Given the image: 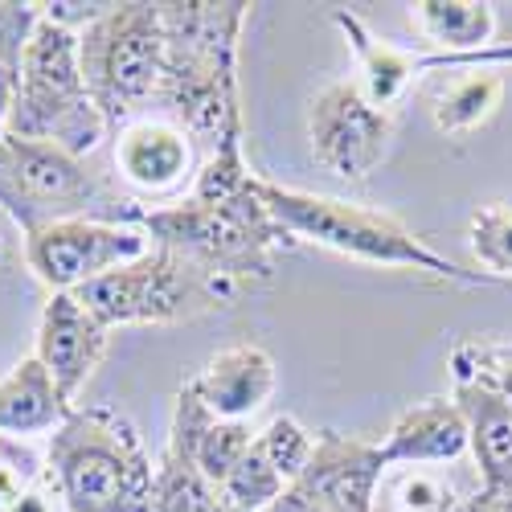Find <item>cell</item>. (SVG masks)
I'll return each instance as SVG.
<instances>
[{
  "instance_id": "6da1fadb",
  "label": "cell",
  "mask_w": 512,
  "mask_h": 512,
  "mask_svg": "<svg viewBox=\"0 0 512 512\" xmlns=\"http://www.w3.org/2000/svg\"><path fill=\"white\" fill-rule=\"evenodd\" d=\"M164 13V82L160 103L209 152L246 140L238 95V37L250 17L242 0H168Z\"/></svg>"
},
{
  "instance_id": "7a4b0ae2",
  "label": "cell",
  "mask_w": 512,
  "mask_h": 512,
  "mask_svg": "<svg viewBox=\"0 0 512 512\" xmlns=\"http://www.w3.org/2000/svg\"><path fill=\"white\" fill-rule=\"evenodd\" d=\"M254 193L267 205V213L279 222V230L295 242H308L320 250H332L340 259H353L365 267H394V271H422L459 287H500L484 271H467L455 259L439 254L435 246H426L406 222H398L394 213L365 209L340 197H320L304 193L291 185H275L254 177Z\"/></svg>"
},
{
  "instance_id": "3957f363",
  "label": "cell",
  "mask_w": 512,
  "mask_h": 512,
  "mask_svg": "<svg viewBox=\"0 0 512 512\" xmlns=\"http://www.w3.org/2000/svg\"><path fill=\"white\" fill-rule=\"evenodd\" d=\"M46 459L66 512H144L156 480L140 431L111 406H74L46 439Z\"/></svg>"
},
{
  "instance_id": "277c9868",
  "label": "cell",
  "mask_w": 512,
  "mask_h": 512,
  "mask_svg": "<svg viewBox=\"0 0 512 512\" xmlns=\"http://www.w3.org/2000/svg\"><path fill=\"white\" fill-rule=\"evenodd\" d=\"M107 119L95 107L78 62V29L41 13L17 66V99L9 115V136L54 144L87 160L107 140Z\"/></svg>"
},
{
  "instance_id": "5b68a950",
  "label": "cell",
  "mask_w": 512,
  "mask_h": 512,
  "mask_svg": "<svg viewBox=\"0 0 512 512\" xmlns=\"http://www.w3.org/2000/svg\"><path fill=\"white\" fill-rule=\"evenodd\" d=\"M152 246L181 254L185 263L230 279L238 287L246 283H263L275 271V250L291 246V238L279 230V222L267 213V205L254 193V181L246 193L205 205V201H173V205H156L140 209L136 218Z\"/></svg>"
},
{
  "instance_id": "8992f818",
  "label": "cell",
  "mask_w": 512,
  "mask_h": 512,
  "mask_svg": "<svg viewBox=\"0 0 512 512\" xmlns=\"http://www.w3.org/2000/svg\"><path fill=\"white\" fill-rule=\"evenodd\" d=\"M164 58H168L164 13L160 5H148V0L103 5L78 29L82 78H87V91L111 132L140 119V111L152 99H160Z\"/></svg>"
},
{
  "instance_id": "52a82bcc",
  "label": "cell",
  "mask_w": 512,
  "mask_h": 512,
  "mask_svg": "<svg viewBox=\"0 0 512 512\" xmlns=\"http://www.w3.org/2000/svg\"><path fill=\"white\" fill-rule=\"evenodd\" d=\"M238 283L218 279L181 254H168L152 246L140 263L119 267L107 279L74 291L87 304L103 328H136V324H185L205 312L230 308L238 300Z\"/></svg>"
},
{
  "instance_id": "ba28073f",
  "label": "cell",
  "mask_w": 512,
  "mask_h": 512,
  "mask_svg": "<svg viewBox=\"0 0 512 512\" xmlns=\"http://www.w3.org/2000/svg\"><path fill=\"white\" fill-rule=\"evenodd\" d=\"M0 209L21 226V238L70 222V218H107V222H136L119 209V197L99 181L87 160H78L54 144L5 136L0 144Z\"/></svg>"
},
{
  "instance_id": "9c48e42d",
  "label": "cell",
  "mask_w": 512,
  "mask_h": 512,
  "mask_svg": "<svg viewBox=\"0 0 512 512\" xmlns=\"http://www.w3.org/2000/svg\"><path fill=\"white\" fill-rule=\"evenodd\" d=\"M152 250V238L140 222H107V218H70L41 226L21 238L25 267L50 295H74L107 279L119 267L140 263Z\"/></svg>"
},
{
  "instance_id": "30bf717a",
  "label": "cell",
  "mask_w": 512,
  "mask_h": 512,
  "mask_svg": "<svg viewBox=\"0 0 512 512\" xmlns=\"http://www.w3.org/2000/svg\"><path fill=\"white\" fill-rule=\"evenodd\" d=\"M308 140H312V156L332 177L361 185L390 152L394 115L373 107L357 78H340V82H328L312 99Z\"/></svg>"
},
{
  "instance_id": "8fae6325",
  "label": "cell",
  "mask_w": 512,
  "mask_h": 512,
  "mask_svg": "<svg viewBox=\"0 0 512 512\" xmlns=\"http://www.w3.org/2000/svg\"><path fill=\"white\" fill-rule=\"evenodd\" d=\"M332 25L340 29V37L349 41V50L357 54V82H361V91L373 107L381 111H390L406 99V91L414 87V82L422 74H431V70H500V66H512V41H504V46H492L484 54H443V50H426V46H394V41L386 37H377L357 13L349 9H332L328 13Z\"/></svg>"
},
{
  "instance_id": "7c38bea8",
  "label": "cell",
  "mask_w": 512,
  "mask_h": 512,
  "mask_svg": "<svg viewBox=\"0 0 512 512\" xmlns=\"http://www.w3.org/2000/svg\"><path fill=\"white\" fill-rule=\"evenodd\" d=\"M115 173L140 201L173 205L185 201L197 181V140L177 119L140 115L115 132Z\"/></svg>"
},
{
  "instance_id": "4fadbf2b",
  "label": "cell",
  "mask_w": 512,
  "mask_h": 512,
  "mask_svg": "<svg viewBox=\"0 0 512 512\" xmlns=\"http://www.w3.org/2000/svg\"><path fill=\"white\" fill-rule=\"evenodd\" d=\"M107 340H111V328H103L99 316L78 295H50L37 320L33 357L50 369L54 386L74 406L78 394L87 390V381L95 377V369L103 365Z\"/></svg>"
},
{
  "instance_id": "5bb4252c",
  "label": "cell",
  "mask_w": 512,
  "mask_h": 512,
  "mask_svg": "<svg viewBox=\"0 0 512 512\" xmlns=\"http://www.w3.org/2000/svg\"><path fill=\"white\" fill-rule=\"evenodd\" d=\"M386 467L390 463L381 455V443L340 435V431H320L312 463L295 480V488H304L328 512H373L377 484L386 476Z\"/></svg>"
},
{
  "instance_id": "9a60e30c",
  "label": "cell",
  "mask_w": 512,
  "mask_h": 512,
  "mask_svg": "<svg viewBox=\"0 0 512 512\" xmlns=\"http://www.w3.org/2000/svg\"><path fill=\"white\" fill-rule=\"evenodd\" d=\"M279 386L275 357L263 345H230L218 357H209L205 369L193 377V390L213 418L246 422L259 414Z\"/></svg>"
},
{
  "instance_id": "2e32d148",
  "label": "cell",
  "mask_w": 512,
  "mask_h": 512,
  "mask_svg": "<svg viewBox=\"0 0 512 512\" xmlns=\"http://www.w3.org/2000/svg\"><path fill=\"white\" fill-rule=\"evenodd\" d=\"M254 443V431L246 422H226V418H213L205 410V402L197 398L193 381L177 390V402H173V426H168V451L185 455L197 472L218 484L238 467V459L250 451Z\"/></svg>"
},
{
  "instance_id": "e0dca14e",
  "label": "cell",
  "mask_w": 512,
  "mask_h": 512,
  "mask_svg": "<svg viewBox=\"0 0 512 512\" xmlns=\"http://www.w3.org/2000/svg\"><path fill=\"white\" fill-rule=\"evenodd\" d=\"M381 455L390 467H443L472 455V435H467V418L455 406V398H431L418 402L398 422L390 435L381 439Z\"/></svg>"
},
{
  "instance_id": "ac0fdd59",
  "label": "cell",
  "mask_w": 512,
  "mask_h": 512,
  "mask_svg": "<svg viewBox=\"0 0 512 512\" xmlns=\"http://www.w3.org/2000/svg\"><path fill=\"white\" fill-rule=\"evenodd\" d=\"M74 406L54 386L50 369L33 353L0 377V435L9 439H50Z\"/></svg>"
},
{
  "instance_id": "d6986e66",
  "label": "cell",
  "mask_w": 512,
  "mask_h": 512,
  "mask_svg": "<svg viewBox=\"0 0 512 512\" xmlns=\"http://www.w3.org/2000/svg\"><path fill=\"white\" fill-rule=\"evenodd\" d=\"M451 398L467 418L472 459L480 467V492L512 496V406L480 386L451 381Z\"/></svg>"
},
{
  "instance_id": "ffe728a7",
  "label": "cell",
  "mask_w": 512,
  "mask_h": 512,
  "mask_svg": "<svg viewBox=\"0 0 512 512\" xmlns=\"http://www.w3.org/2000/svg\"><path fill=\"white\" fill-rule=\"evenodd\" d=\"M410 21L422 33L426 50L443 54H484L496 46V9L488 0H418Z\"/></svg>"
},
{
  "instance_id": "44dd1931",
  "label": "cell",
  "mask_w": 512,
  "mask_h": 512,
  "mask_svg": "<svg viewBox=\"0 0 512 512\" xmlns=\"http://www.w3.org/2000/svg\"><path fill=\"white\" fill-rule=\"evenodd\" d=\"M0 512H66L46 447L0 435Z\"/></svg>"
},
{
  "instance_id": "7402d4cb",
  "label": "cell",
  "mask_w": 512,
  "mask_h": 512,
  "mask_svg": "<svg viewBox=\"0 0 512 512\" xmlns=\"http://www.w3.org/2000/svg\"><path fill=\"white\" fill-rule=\"evenodd\" d=\"M504 99V78L500 70L484 66V70H455V78H447V87L435 95L431 119L443 136L459 140V136H472L496 115Z\"/></svg>"
},
{
  "instance_id": "603a6c76",
  "label": "cell",
  "mask_w": 512,
  "mask_h": 512,
  "mask_svg": "<svg viewBox=\"0 0 512 512\" xmlns=\"http://www.w3.org/2000/svg\"><path fill=\"white\" fill-rule=\"evenodd\" d=\"M467 492L439 467H386L373 512H459Z\"/></svg>"
},
{
  "instance_id": "cb8c5ba5",
  "label": "cell",
  "mask_w": 512,
  "mask_h": 512,
  "mask_svg": "<svg viewBox=\"0 0 512 512\" xmlns=\"http://www.w3.org/2000/svg\"><path fill=\"white\" fill-rule=\"evenodd\" d=\"M144 512H234V508L226 504L218 484H209L185 455L164 447V455L156 459V480Z\"/></svg>"
},
{
  "instance_id": "d4e9b609",
  "label": "cell",
  "mask_w": 512,
  "mask_h": 512,
  "mask_svg": "<svg viewBox=\"0 0 512 512\" xmlns=\"http://www.w3.org/2000/svg\"><path fill=\"white\" fill-rule=\"evenodd\" d=\"M451 381L480 386L512 406V345L492 336H467L451 349Z\"/></svg>"
},
{
  "instance_id": "484cf974",
  "label": "cell",
  "mask_w": 512,
  "mask_h": 512,
  "mask_svg": "<svg viewBox=\"0 0 512 512\" xmlns=\"http://www.w3.org/2000/svg\"><path fill=\"white\" fill-rule=\"evenodd\" d=\"M467 246L484 275H492L496 283H512V205H480L467 218Z\"/></svg>"
},
{
  "instance_id": "4316f807",
  "label": "cell",
  "mask_w": 512,
  "mask_h": 512,
  "mask_svg": "<svg viewBox=\"0 0 512 512\" xmlns=\"http://www.w3.org/2000/svg\"><path fill=\"white\" fill-rule=\"evenodd\" d=\"M254 451H259L287 484H295V480L304 476V467L312 463L316 435L308 431L300 418L279 414V418H271V422L263 426V431H254Z\"/></svg>"
},
{
  "instance_id": "83f0119b",
  "label": "cell",
  "mask_w": 512,
  "mask_h": 512,
  "mask_svg": "<svg viewBox=\"0 0 512 512\" xmlns=\"http://www.w3.org/2000/svg\"><path fill=\"white\" fill-rule=\"evenodd\" d=\"M291 484L275 472V467L254 451V443H250V451L238 459V467L222 480V496H226V504L234 508V512H263V508H271L283 492H287Z\"/></svg>"
},
{
  "instance_id": "f1b7e54d",
  "label": "cell",
  "mask_w": 512,
  "mask_h": 512,
  "mask_svg": "<svg viewBox=\"0 0 512 512\" xmlns=\"http://www.w3.org/2000/svg\"><path fill=\"white\" fill-rule=\"evenodd\" d=\"M250 181H254V173H250V164H246V148H242V140H234V144L213 148L201 160L189 197L193 201H205V205H218V201H230V197L246 193Z\"/></svg>"
},
{
  "instance_id": "f546056e",
  "label": "cell",
  "mask_w": 512,
  "mask_h": 512,
  "mask_svg": "<svg viewBox=\"0 0 512 512\" xmlns=\"http://www.w3.org/2000/svg\"><path fill=\"white\" fill-rule=\"evenodd\" d=\"M41 13H46V5H37V0H0V62L9 70L21 66V54L29 46Z\"/></svg>"
},
{
  "instance_id": "4dcf8cb0",
  "label": "cell",
  "mask_w": 512,
  "mask_h": 512,
  "mask_svg": "<svg viewBox=\"0 0 512 512\" xmlns=\"http://www.w3.org/2000/svg\"><path fill=\"white\" fill-rule=\"evenodd\" d=\"M13 99H17V70H9L5 62H0V144H5V136H9Z\"/></svg>"
},
{
  "instance_id": "1f68e13d",
  "label": "cell",
  "mask_w": 512,
  "mask_h": 512,
  "mask_svg": "<svg viewBox=\"0 0 512 512\" xmlns=\"http://www.w3.org/2000/svg\"><path fill=\"white\" fill-rule=\"evenodd\" d=\"M263 512H328V508H320L304 488H295V484H291V488H287L271 508H263Z\"/></svg>"
},
{
  "instance_id": "d6a6232c",
  "label": "cell",
  "mask_w": 512,
  "mask_h": 512,
  "mask_svg": "<svg viewBox=\"0 0 512 512\" xmlns=\"http://www.w3.org/2000/svg\"><path fill=\"white\" fill-rule=\"evenodd\" d=\"M459 512H512V496H496V492H472L463 500Z\"/></svg>"
},
{
  "instance_id": "836d02e7",
  "label": "cell",
  "mask_w": 512,
  "mask_h": 512,
  "mask_svg": "<svg viewBox=\"0 0 512 512\" xmlns=\"http://www.w3.org/2000/svg\"><path fill=\"white\" fill-rule=\"evenodd\" d=\"M9 263V238H5V226H0V267Z\"/></svg>"
}]
</instances>
